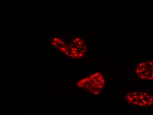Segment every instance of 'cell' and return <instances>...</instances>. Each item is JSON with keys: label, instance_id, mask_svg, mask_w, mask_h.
Returning a JSON list of instances; mask_svg holds the SVG:
<instances>
[{"label": "cell", "instance_id": "6da1fadb", "mask_svg": "<svg viewBox=\"0 0 153 115\" xmlns=\"http://www.w3.org/2000/svg\"><path fill=\"white\" fill-rule=\"evenodd\" d=\"M105 84V78L103 75L101 73L97 72L80 80L77 83V86L93 95H97L100 93Z\"/></svg>", "mask_w": 153, "mask_h": 115}, {"label": "cell", "instance_id": "7a4b0ae2", "mask_svg": "<svg viewBox=\"0 0 153 115\" xmlns=\"http://www.w3.org/2000/svg\"><path fill=\"white\" fill-rule=\"evenodd\" d=\"M126 100L130 105L142 107H148L153 105V95L149 92L135 91L126 94Z\"/></svg>", "mask_w": 153, "mask_h": 115}, {"label": "cell", "instance_id": "3957f363", "mask_svg": "<svg viewBox=\"0 0 153 115\" xmlns=\"http://www.w3.org/2000/svg\"><path fill=\"white\" fill-rule=\"evenodd\" d=\"M87 52L85 41L80 37H76L70 44H66L63 53L73 59H79L84 56Z\"/></svg>", "mask_w": 153, "mask_h": 115}, {"label": "cell", "instance_id": "277c9868", "mask_svg": "<svg viewBox=\"0 0 153 115\" xmlns=\"http://www.w3.org/2000/svg\"><path fill=\"white\" fill-rule=\"evenodd\" d=\"M135 72L140 80L153 82V59H150L139 63L135 68Z\"/></svg>", "mask_w": 153, "mask_h": 115}, {"label": "cell", "instance_id": "5b68a950", "mask_svg": "<svg viewBox=\"0 0 153 115\" xmlns=\"http://www.w3.org/2000/svg\"><path fill=\"white\" fill-rule=\"evenodd\" d=\"M52 44L58 48L60 51L66 45V44L59 38H54L52 43Z\"/></svg>", "mask_w": 153, "mask_h": 115}]
</instances>
